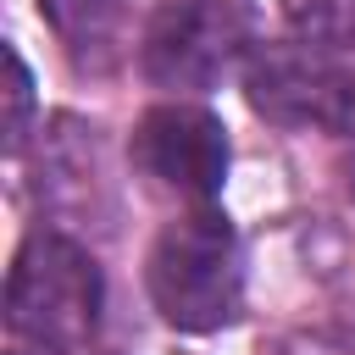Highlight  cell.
<instances>
[{
    "label": "cell",
    "instance_id": "6",
    "mask_svg": "<svg viewBox=\"0 0 355 355\" xmlns=\"http://www.w3.org/2000/svg\"><path fill=\"white\" fill-rule=\"evenodd\" d=\"M39 205L67 227L105 233L116 222V189L105 172V139L94 122L55 116L39 150Z\"/></svg>",
    "mask_w": 355,
    "mask_h": 355
},
{
    "label": "cell",
    "instance_id": "4",
    "mask_svg": "<svg viewBox=\"0 0 355 355\" xmlns=\"http://www.w3.org/2000/svg\"><path fill=\"white\" fill-rule=\"evenodd\" d=\"M250 11L244 0H166L139 39V72L155 89L194 94L211 89L222 72L250 61Z\"/></svg>",
    "mask_w": 355,
    "mask_h": 355
},
{
    "label": "cell",
    "instance_id": "8",
    "mask_svg": "<svg viewBox=\"0 0 355 355\" xmlns=\"http://www.w3.org/2000/svg\"><path fill=\"white\" fill-rule=\"evenodd\" d=\"M6 61H11V128H6V144L22 150V139H28V105H33V78H28V67H22L17 50H6Z\"/></svg>",
    "mask_w": 355,
    "mask_h": 355
},
{
    "label": "cell",
    "instance_id": "3",
    "mask_svg": "<svg viewBox=\"0 0 355 355\" xmlns=\"http://www.w3.org/2000/svg\"><path fill=\"white\" fill-rule=\"evenodd\" d=\"M250 105L300 133H355V55L316 44V39H277L255 44L244 61Z\"/></svg>",
    "mask_w": 355,
    "mask_h": 355
},
{
    "label": "cell",
    "instance_id": "7",
    "mask_svg": "<svg viewBox=\"0 0 355 355\" xmlns=\"http://www.w3.org/2000/svg\"><path fill=\"white\" fill-rule=\"evenodd\" d=\"M39 17L55 28L78 72H111L122 61L128 0H39Z\"/></svg>",
    "mask_w": 355,
    "mask_h": 355
},
{
    "label": "cell",
    "instance_id": "2",
    "mask_svg": "<svg viewBox=\"0 0 355 355\" xmlns=\"http://www.w3.org/2000/svg\"><path fill=\"white\" fill-rule=\"evenodd\" d=\"M105 283L94 255L67 233H28L6 277V322L39 355H83L100 333Z\"/></svg>",
    "mask_w": 355,
    "mask_h": 355
},
{
    "label": "cell",
    "instance_id": "1",
    "mask_svg": "<svg viewBox=\"0 0 355 355\" xmlns=\"http://www.w3.org/2000/svg\"><path fill=\"white\" fill-rule=\"evenodd\" d=\"M144 283L155 311L178 333H216L244 305V261L239 233L216 205H194L178 222H166L150 244Z\"/></svg>",
    "mask_w": 355,
    "mask_h": 355
},
{
    "label": "cell",
    "instance_id": "5",
    "mask_svg": "<svg viewBox=\"0 0 355 355\" xmlns=\"http://www.w3.org/2000/svg\"><path fill=\"white\" fill-rule=\"evenodd\" d=\"M128 155H133V172L150 189H161L172 200H194V205H211V194L227 178V133H222V122L205 105H183V100L150 105L133 122Z\"/></svg>",
    "mask_w": 355,
    "mask_h": 355
}]
</instances>
